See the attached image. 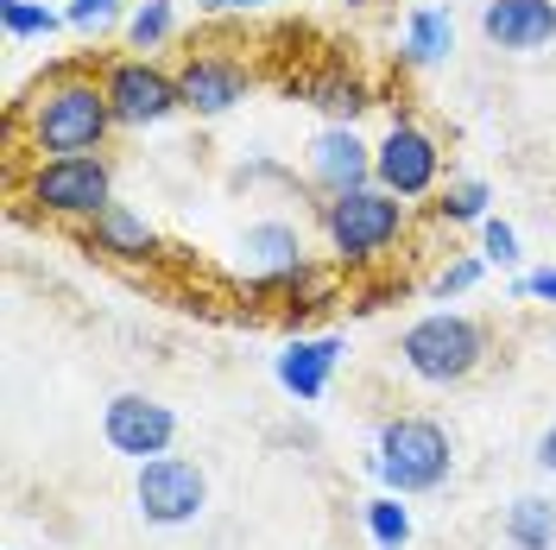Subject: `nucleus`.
Instances as JSON below:
<instances>
[{
  "instance_id": "obj_13",
  "label": "nucleus",
  "mask_w": 556,
  "mask_h": 550,
  "mask_svg": "<svg viewBox=\"0 0 556 550\" xmlns=\"http://www.w3.org/2000/svg\"><path fill=\"white\" fill-rule=\"evenodd\" d=\"M348 342L342 336H291V342H278L273 354V379L278 392L291 399V405H323L329 399V386H336V367H342Z\"/></svg>"
},
{
  "instance_id": "obj_8",
  "label": "nucleus",
  "mask_w": 556,
  "mask_h": 550,
  "mask_svg": "<svg viewBox=\"0 0 556 550\" xmlns=\"http://www.w3.org/2000/svg\"><path fill=\"white\" fill-rule=\"evenodd\" d=\"M134 513L152 532H184L208 513V475L197 455H152L134 468Z\"/></svg>"
},
{
  "instance_id": "obj_24",
  "label": "nucleus",
  "mask_w": 556,
  "mask_h": 550,
  "mask_svg": "<svg viewBox=\"0 0 556 550\" xmlns=\"http://www.w3.org/2000/svg\"><path fill=\"white\" fill-rule=\"evenodd\" d=\"M475 235H481V247H475V253H481L486 266H500V273H519V260H525V253H519V228H513L506 215H486Z\"/></svg>"
},
{
  "instance_id": "obj_19",
  "label": "nucleus",
  "mask_w": 556,
  "mask_h": 550,
  "mask_svg": "<svg viewBox=\"0 0 556 550\" xmlns=\"http://www.w3.org/2000/svg\"><path fill=\"white\" fill-rule=\"evenodd\" d=\"M500 545L506 550H556V500L551 493H519L500 518Z\"/></svg>"
},
{
  "instance_id": "obj_22",
  "label": "nucleus",
  "mask_w": 556,
  "mask_h": 550,
  "mask_svg": "<svg viewBox=\"0 0 556 550\" xmlns=\"http://www.w3.org/2000/svg\"><path fill=\"white\" fill-rule=\"evenodd\" d=\"M70 20L51 7V0H0V33L13 38V45H33V38H51L64 33Z\"/></svg>"
},
{
  "instance_id": "obj_25",
  "label": "nucleus",
  "mask_w": 556,
  "mask_h": 550,
  "mask_svg": "<svg viewBox=\"0 0 556 550\" xmlns=\"http://www.w3.org/2000/svg\"><path fill=\"white\" fill-rule=\"evenodd\" d=\"M64 20L76 33H108L114 20H127V0H70Z\"/></svg>"
},
{
  "instance_id": "obj_1",
  "label": "nucleus",
  "mask_w": 556,
  "mask_h": 550,
  "mask_svg": "<svg viewBox=\"0 0 556 550\" xmlns=\"http://www.w3.org/2000/svg\"><path fill=\"white\" fill-rule=\"evenodd\" d=\"M121 134L114 102L102 89V64H51L20 102L7 108L13 159H70V152H108Z\"/></svg>"
},
{
  "instance_id": "obj_28",
  "label": "nucleus",
  "mask_w": 556,
  "mask_h": 550,
  "mask_svg": "<svg viewBox=\"0 0 556 550\" xmlns=\"http://www.w3.org/2000/svg\"><path fill=\"white\" fill-rule=\"evenodd\" d=\"M531 462H538L544 475H556V424H544V430H538V443H531Z\"/></svg>"
},
{
  "instance_id": "obj_18",
  "label": "nucleus",
  "mask_w": 556,
  "mask_h": 550,
  "mask_svg": "<svg viewBox=\"0 0 556 550\" xmlns=\"http://www.w3.org/2000/svg\"><path fill=\"white\" fill-rule=\"evenodd\" d=\"M430 222H437V228H481L486 215H493V184H486V177H450V184H443V190H437V197H430Z\"/></svg>"
},
{
  "instance_id": "obj_30",
  "label": "nucleus",
  "mask_w": 556,
  "mask_h": 550,
  "mask_svg": "<svg viewBox=\"0 0 556 550\" xmlns=\"http://www.w3.org/2000/svg\"><path fill=\"white\" fill-rule=\"evenodd\" d=\"M348 13H367V7H380V0H342Z\"/></svg>"
},
{
  "instance_id": "obj_17",
  "label": "nucleus",
  "mask_w": 556,
  "mask_h": 550,
  "mask_svg": "<svg viewBox=\"0 0 556 550\" xmlns=\"http://www.w3.org/2000/svg\"><path fill=\"white\" fill-rule=\"evenodd\" d=\"M399 70H437L455 58V13L450 7H437V0H417L412 13H405V26H399Z\"/></svg>"
},
{
  "instance_id": "obj_11",
  "label": "nucleus",
  "mask_w": 556,
  "mask_h": 550,
  "mask_svg": "<svg viewBox=\"0 0 556 550\" xmlns=\"http://www.w3.org/2000/svg\"><path fill=\"white\" fill-rule=\"evenodd\" d=\"M235 253H241L247 291H260V298H273L285 278L304 273V266L316 260L311 241H304V228H298V222H285V215H260V222H247L241 241H235Z\"/></svg>"
},
{
  "instance_id": "obj_9",
  "label": "nucleus",
  "mask_w": 556,
  "mask_h": 550,
  "mask_svg": "<svg viewBox=\"0 0 556 550\" xmlns=\"http://www.w3.org/2000/svg\"><path fill=\"white\" fill-rule=\"evenodd\" d=\"M172 70H177V89H184V114H197V121H228L260 83L253 64L235 58V51H184Z\"/></svg>"
},
{
  "instance_id": "obj_27",
  "label": "nucleus",
  "mask_w": 556,
  "mask_h": 550,
  "mask_svg": "<svg viewBox=\"0 0 556 550\" xmlns=\"http://www.w3.org/2000/svg\"><path fill=\"white\" fill-rule=\"evenodd\" d=\"M513 298H519V304H551V310H556V266L513 273Z\"/></svg>"
},
{
  "instance_id": "obj_16",
  "label": "nucleus",
  "mask_w": 556,
  "mask_h": 550,
  "mask_svg": "<svg viewBox=\"0 0 556 550\" xmlns=\"http://www.w3.org/2000/svg\"><path fill=\"white\" fill-rule=\"evenodd\" d=\"M481 38L506 58L556 45V0H481Z\"/></svg>"
},
{
  "instance_id": "obj_12",
  "label": "nucleus",
  "mask_w": 556,
  "mask_h": 550,
  "mask_svg": "<svg viewBox=\"0 0 556 550\" xmlns=\"http://www.w3.org/2000/svg\"><path fill=\"white\" fill-rule=\"evenodd\" d=\"M304 184L316 197H342V190L374 184V139L354 121H323L304 146Z\"/></svg>"
},
{
  "instance_id": "obj_20",
  "label": "nucleus",
  "mask_w": 556,
  "mask_h": 550,
  "mask_svg": "<svg viewBox=\"0 0 556 550\" xmlns=\"http://www.w3.org/2000/svg\"><path fill=\"white\" fill-rule=\"evenodd\" d=\"M361 525H367V545L374 550H412V538H417V518L405 507V493H386V487L361 500Z\"/></svg>"
},
{
  "instance_id": "obj_2",
  "label": "nucleus",
  "mask_w": 556,
  "mask_h": 550,
  "mask_svg": "<svg viewBox=\"0 0 556 550\" xmlns=\"http://www.w3.org/2000/svg\"><path fill=\"white\" fill-rule=\"evenodd\" d=\"M412 209L405 197H392L380 184H361V190H342V197H316V241H323V260L336 273H374L386 266L405 235H412Z\"/></svg>"
},
{
  "instance_id": "obj_29",
  "label": "nucleus",
  "mask_w": 556,
  "mask_h": 550,
  "mask_svg": "<svg viewBox=\"0 0 556 550\" xmlns=\"http://www.w3.org/2000/svg\"><path fill=\"white\" fill-rule=\"evenodd\" d=\"M203 13H260V7H273V0H197Z\"/></svg>"
},
{
  "instance_id": "obj_3",
  "label": "nucleus",
  "mask_w": 556,
  "mask_h": 550,
  "mask_svg": "<svg viewBox=\"0 0 556 550\" xmlns=\"http://www.w3.org/2000/svg\"><path fill=\"white\" fill-rule=\"evenodd\" d=\"M367 475L386 487V493H405V500H424V493H443L455 482V437L443 417L430 412H392L380 417L374 430V455H367Z\"/></svg>"
},
{
  "instance_id": "obj_10",
  "label": "nucleus",
  "mask_w": 556,
  "mask_h": 550,
  "mask_svg": "<svg viewBox=\"0 0 556 550\" xmlns=\"http://www.w3.org/2000/svg\"><path fill=\"white\" fill-rule=\"evenodd\" d=\"M102 443L127 462H152V455H172L177 449V412L159 392H114L102 405Z\"/></svg>"
},
{
  "instance_id": "obj_23",
  "label": "nucleus",
  "mask_w": 556,
  "mask_h": 550,
  "mask_svg": "<svg viewBox=\"0 0 556 550\" xmlns=\"http://www.w3.org/2000/svg\"><path fill=\"white\" fill-rule=\"evenodd\" d=\"M486 273H493V266H486L481 253H450V260L430 273V285H424V291H430V304H455V298H468Z\"/></svg>"
},
{
  "instance_id": "obj_14",
  "label": "nucleus",
  "mask_w": 556,
  "mask_h": 550,
  "mask_svg": "<svg viewBox=\"0 0 556 550\" xmlns=\"http://www.w3.org/2000/svg\"><path fill=\"white\" fill-rule=\"evenodd\" d=\"M83 247L102 253V260H114V266H159V260H165V235H159V222H152L146 209L121 203V197L83 228Z\"/></svg>"
},
{
  "instance_id": "obj_4",
  "label": "nucleus",
  "mask_w": 556,
  "mask_h": 550,
  "mask_svg": "<svg viewBox=\"0 0 556 550\" xmlns=\"http://www.w3.org/2000/svg\"><path fill=\"white\" fill-rule=\"evenodd\" d=\"M399 367L417 379V386H430V392H455V386H468V379L486 367V354H493V336H486L481 316H468V310H424L412 316L405 329H399Z\"/></svg>"
},
{
  "instance_id": "obj_26",
  "label": "nucleus",
  "mask_w": 556,
  "mask_h": 550,
  "mask_svg": "<svg viewBox=\"0 0 556 550\" xmlns=\"http://www.w3.org/2000/svg\"><path fill=\"white\" fill-rule=\"evenodd\" d=\"M228 184H235V190H260V184H285V190H298V172H285L278 159H266V152H260V159L235 165V172H228Z\"/></svg>"
},
{
  "instance_id": "obj_15",
  "label": "nucleus",
  "mask_w": 556,
  "mask_h": 550,
  "mask_svg": "<svg viewBox=\"0 0 556 550\" xmlns=\"http://www.w3.org/2000/svg\"><path fill=\"white\" fill-rule=\"evenodd\" d=\"M285 96H291V102H304V108H316L323 121H354V127H361V114L374 108V83H367L354 64L329 58V64L291 76V83H285Z\"/></svg>"
},
{
  "instance_id": "obj_6",
  "label": "nucleus",
  "mask_w": 556,
  "mask_h": 550,
  "mask_svg": "<svg viewBox=\"0 0 556 550\" xmlns=\"http://www.w3.org/2000/svg\"><path fill=\"white\" fill-rule=\"evenodd\" d=\"M450 165H443V139L430 134L417 114H392L386 134L374 139V184L405 197V203H430L443 184H450Z\"/></svg>"
},
{
  "instance_id": "obj_5",
  "label": "nucleus",
  "mask_w": 556,
  "mask_h": 550,
  "mask_svg": "<svg viewBox=\"0 0 556 550\" xmlns=\"http://www.w3.org/2000/svg\"><path fill=\"white\" fill-rule=\"evenodd\" d=\"M13 197L64 228H89L114 203V159L70 152V159H13Z\"/></svg>"
},
{
  "instance_id": "obj_21",
  "label": "nucleus",
  "mask_w": 556,
  "mask_h": 550,
  "mask_svg": "<svg viewBox=\"0 0 556 550\" xmlns=\"http://www.w3.org/2000/svg\"><path fill=\"white\" fill-rule=\"evenodd\" d=\"M121 33H127V51H159V45H172L177 38V0H134L127 7V20H121Z\"/></svg>"
},
{
  "instance_id": "obj_7",
  "label": "nucleus",
  "mask_w": 556,
  "mask_h": 550,
  "mask_svg": "<svg viewBox=\"0 0 556 550\" xmlns=\"http://www.w3.org/2000/svg\"><path fill=\"white\" fill-rule=\"evenodd\" d=\"M102 89L108 102H114V121H121V134H152V127H165L184 114V89H177V70L159 64V58H108L102 64Z\"/></svg>"
}]
</instances>
